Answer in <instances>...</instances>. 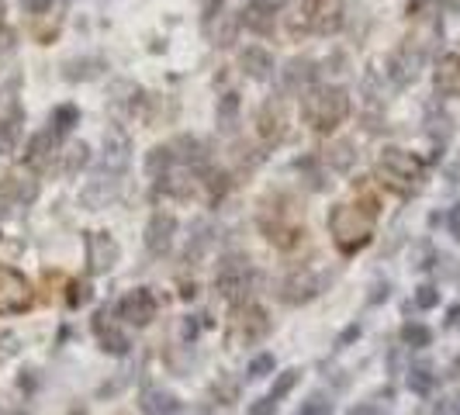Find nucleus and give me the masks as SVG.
<instances>
[{
	"label": "nucleus",
	"instance_id": "37",
	"mask_svg": "<svg viewBox=\"0 0 460 415\" xmlns=\"http://www.w3.org/2000/svg\"><path fill=\"white\" fill-rule=\"evenodd\" d=\"M298 170H301V173H305V177H308V187H312V190H323V187H325L323 173L315 170V163H312V160L298 163Z\"/></svg>",
	"mask_w": 460,
	"mask_h": 415
},
{
	"label": "nucleus",
	"instance_id": "13",
	"mask_svg": "<svg viewBox=\"0 0 460 415\" xmlns=\"http://www.w3.org/2000/svg\"><path fill=\"white\" fill-rule=\"evenodd\" d=\"M0 198L7 201V205H31L35 198H39V181H35V173L31 170H11V173H4L0 177Z\"/></svg>",
	"mask_w": 460,
	"mask_h": 415
},
{
	"label": "nucleus",
	"instance_id": "10",
	"mask_svg": "<svg viewBox=\"0 0 460 415\" xmlns=\"http://www.w3.org/2000/svg\"><path fill=\"white\" fill-rule=\"evenodd\" d=\"M156 312H160V305H156V298H153L149 287H136V291H128L125 298L118 301V315H121L128 325H136V329L153 322Z\"/></svg>",
	"mask_w": 460,
	"mask_h": 415
},
{
	"label": "nucleus",
	"instance_id": "9",
	"mask_svg": "<svg viewBox=\"0 0 460 415\" xmlns=\"http://www.w3.org/2000/svg\"><path fill=\"white\" fill-rule=\"evenodd\" d=\"M201 173H198V166H173V170H166L160 177V190L163 194H170V198H177V201H190V198H198L201 194Z\"/></svg>",
	"mask_w": 460,
	"mask_h": 415
},
{
	"label": "nucleus",
	"instance_id": "4",
	"mask_svg": "<svg viewBox=\"0 0 460 415\" xmlns=\"http://www.w3.org/2000/svg\"><path fill=\"white\" fill-rule=\"evenodd\" d=\"M377 177L381 184H388L398 194H412L422 184V163L405 149H385L377 160Z\"/></svg>",
	"mask_w": 460,
	"mask_h": 415
},
{
	"label": "nucleus",
	"instance_id": "5",
	"mask_svg": "<svg viewBox=\"0 0 460 415\" xmlns=\"http://www.w3.org/2000/svg\"><path fill=\"white\" fill-rule=\"evenodd\" d=\"M270 332V315L260 305H235L229 315V346H253Z\"/></svg>",
	"mask_w": 460,
	"mask_h": 415
},
{
	"label": "nucleus",
	"instance_id": "2",
	"mask_svg": "<svg viewBox=\"0 0 460 415\" xmlns=\"http://www.w3.org/2000/svg\"><path fill=\"white\" fill-rule=\"evenodd\" d=\"M329 235L340 253H357L374 239V215L360 205H336L329 215Z\"/></svg>",
	"mask_w": 460,
	"mask_h": 415
},
{
	"label": "nucleus",
	"instance_id": "24",
	"mask_svg": "<svg viewBox=\"0 0 460 415\" xmlns=\"http://www.w3.org/2000/svg\"><path fill=\"white\" fill-rule=\"evenodd\" d=\"M239 66L246 69L253 80H267V76H274V56H270L267 49L250 46V49H243V56H239Z\"/></svg>",
	"mask_w": 460,
	"mask_h": 415
},
{
	"label": "nucleus",
	"instance_id": "44",
	"mask_svg": "<svg viewBox=\"0 0 460 415\" xmlns=\"http://www.w3.org/2000/svg\"><path fill=\"white\" fill-rule=\"evenodd\" d=\"M274 409H277V402L267 394V398H260L253 409H250V415H274Z\"/></svg>",
	"mask_w": 460,
	"mask_h": 415
},
{
	"label": "nucleus",
	"instance_id": "15",
	"mask_svg": "<svg viewBox=\"0 0 460 415\" xmlns=\"http://www.w3.org/2000/svg\"><path fill=\"white\" fill-rule=\"evenodd\" d=\"M93 336H97V343L104 353H111V357H125L128 353V336L121 332V325L108 315V308H101L97 315H93Z\"/></svg>",
	"mask_w": 460,
	"mask_h": 415
},
{
	"label": "nucleus",
	"instance_id": "47",
	"mask_svg": "<svg viewBox=\"0 0 460 415\" xmlns=\"http://www.w3.org/2000/svg\"><path fill=\"white\" fill-rule=\"evenodd\" d=\"M14 415H24V412H14Z\"/></svg>",
	"mask_w": 460,
	"mask_h": 415
},
{
	"label": "nucleus",
	"instance_id": "22",
	"mask_svg": "<svg viewBox=\"0 0 460 415\" xmlns=\"http://www.w3.org/2000/svg\"><path fill=\"white\" fill-rule=\"evenodd\" d=\"M138 409L146 415H173L181 409V402H177V394L173 392H163V388H146V392L138 394Z\"/></svg>",
	"mask_w": 460,
	"mask_h": 415
},
{
	"label": "nucleus",
	"instance_id": "39",
	"mask_svg": "<svg viewBox=\"0 0 460 415\" xmlns=\"http://www.w3.org/2000/svg\"><path fill=\"white\" fill-rule=\"evenodd\" d=\"M14 353H18V336L14 332H0V364L7 357H14Z\"/></svg>",
	"mask_w": 460,
	"mask_h": 415
},
{
	"label": "nucleus",
	"instance_id": "35",
	"mask_svg": "<svg viewBox=\"0 0 460 415\" xmlns=\"http://www.w3.org/2000/svg\"><path fill=\"white\" fill-rule=\"evenodd\" d=\"M298 381H301L298 370H284V374H280V377L274 381V392H270V398H274V402H280L284 394H288L291 388H295V384H298Z\"/></svg>",
	"mask_w": 460,
	"mask_h": 415
},
{
	"label": "nucleus",
	"instance_id": "43",
	"mask_svg": "<svg viewBox=\"0 0 460 415\" xmlns=\"http://www.w3.org/2000/svg\"><path fill=\"white\" fill-rule=\"evenodd\" d=\"M14 46H18V42H14V31L0 24V56H7V52H14Z\"/></svg>",
	"mask_w": 460,
	"mask_h": 415
},
{
	"label": "nucleus",
	"instance_id": "25",
	"mask_svg": "<svg viewBox=\"0 0 460 415\" xmlns=\"http://www.w3.org/2000/svg\"><path fill=\"white\" fill-rule=\"evenodd\" d=\"M22 138V108L11 104L7 115H0V156H11Z\"/></svg>",
	"mask_w": 460,
	"mask_h": 415
},
{
	"label": "nucleus",
	"instance_id": "41",
	"mask_svg": "<svg viewBox=\"0 0 460 415\" xmlns=\"http://www.w3.org/2000/svg\"><path fill=\"white\" fill-rule=\"evenodd\" d=\"M215 394H218V402H226V405H232V402H235V394H239V388H235L232 381H222V388L215 384Z\"/></svg>",
	"mask_w": 460,
	"mask_h": 415
},
{
	"label": "nucleus",
	"instance_id": "3",
	"mask_svg": "<svg viewBox=\"0 0 460 415\" xmlns=\"http://www.w3.org/2000/svg\"><path fill=\"white\" fill-rule=\"evenodd\" d=\"M349 115V97L343 87H312L301 93V118L315 128V132H332L340 128Z\"/></svg>",
	"mask_w": 460,
	"mask_h": 415
},
{
	"label": "nucleus",
	"instance_id": "31",
	"mask_svg": "<svg viewBox=\"0 0 460 415\" xmlns=\"http://www.w3.org/2000/svg\"><path fill=\"white\" fill-rule=\"evenodd\" d=\"M208 246H211V225H208V222H198V225H194V235H190V243H187L184 260L187 263H198V260L208 253Z\"/></svg>",
	"mask_w": 460,
	"mask_h": 415
},
{
	"label": "nucleus",
	"instance_id": "48",
	"mask_svg": "<svg viewBox=\"0 0 460 415\" xmlns=\"http://www.w3.org/2000/svg\"><path fill=\"white\" fill-rule=\"evenodd\" d=\"M73 415H80V412H73Z\"/></svg>",
	"mask_w": 460,
	"mask_h": 415
},
{
	"label": "nucleus",
	"instance_id": "27",
	"mask_svg": "<svg viewBox=\"0 0 460 415\" xmlns=\"http://www.w3.org/2000/svg\"><path fill=\"white\" fill-rule=\"evenodd\" d=\"M138 104H146V97L138 91L136 84H128V80H118L115 87H111V108L121 111V115H136Z\"/></svg>",
	"mask_w": 460,
	"mask_h": 415
},
{
	"label": "nucleus",
	"instance_id": "17",
	"mask_svg": "<svg viewBox=\"0 0 460 415\" xmlns=\"http://www.w3.org/2000/svg\"><path fill=\"white\" fill-rule=\"evenodd\" d=\"M308 28L315 35H332L343 28V4L340 0H308Z\"/></svg>",
	"mask_w": 460,
	"mask_h": 415
},
{
	"label": "nucleus",
	"instance_id": "12",
	"mask_svg": "<svg viewBox=\"0 0 460 415\" xmlns=\"http://www.w3.org/2000/svg\"><path fill=\"white\" fill-rule=\"evenodd\" d=\"M84 246H87V267H91V274H108L118 263V256H121V246H118L108 232H87L84 235Z\"/></svg>",
	"mask_w": 460,
	"mask_h": 415
},
{
	"label": "nucleus",
	"instance_id": "29",
	"mask_svg": "<svg viewBox=\"0 0 460 415\" xmlns=\"http://www.w3.org/2000/svg\"><path fill=\"white\" fill-rule=\"evenodd\" d=\"M437 91L439 93H460V59L457 56H447V59H439L437 66Z\"/></svg>",
	"mask_w": 460,
	"mask_h": 415
},
{
	"label": "nucleus",
	"instance_id": "46",
	"mask_svg": "<svg viewBox=\"0 0 460 415\" xmlns=\"http://www.w3.org/2000/svg\"><path fill=\"white\" fill-rule=\"evenodd\" d=\"M349 415H370V409H360V412H349Z\"/></svg>",
	"mask_w": 460,
	"mask_h": 415
},
{
	"label": "nucleus",
	"instance_id": "21",
	"mask_svg": "<svg viewBox=\"0 0 460 415\" xmlns=\"http://www.w3.org/2000/svg\"><path fill=\"white\" fill-rule=\"evenodd\" d=\"M239 22L246 24L250 31H256V35H270V31H274V22H277L274 0H246Z\"/></svg>",
	"mask_w": 460,
	"mask_h": 415
},
{
	"label": "nucleus",
	"instance_id": "7",
	"mask_svg": "<svg viewBox=\"0 0 460 415\" xmlns=\"http://www.w3.org/2000/svg\"><path fill=\"white\" fill-rule=\"evenodd\" d=\"M31 284L14 267H0V315H22L31 308Z\"/></svg>",
	"mask_w": 460,
	"mask_h": 415
},
{
	"label": "nucleus",
	"instance_id": "32",
	"mask_svg": "<svg viewBox=\"0 0 460 415\" xmlns=\"http://www.w3.org/2000/svg\"><path fill=\"white\" fill-rule=\"evenodd\" d=\"M173 163H177L173 149H170V146H156V149H149V156H146V170H149V177L160 181L166 170H173Z\"/></svg>",
	"mask_w": 460,
	"mask_h": 415
},
{
	"label": "nucleus",
	"instance_id": "30",
	"mask_svg": "<svg viewBox=\"0 0 460 415\" xmlns=\"http://www.w3.org/2000/svg\"><path fill=\"white\" fill-rule=\"evenodd\" d=\"M101 69H104L101 59L84 56V59H66V63H63V76H66V80H93V76H101Z\"/></svg>",
	"mask_w": 460,
	"mask_h": 415
},
{
	"label": "nucleus",
	"instance_id": "28",
	"mask_svg": "<svg viewBox=\"0 0 460 415\" xmlns=\"http://www.w3.org/2000/svg\"><path fill=\"white\" fill-rule=\"evenodd\" d=\"M325 166L329 170H336V173H349L353 170V163H357V153H353V146L346 142V138H340V142H332L329 149H325Z\"/></svg>",
	"mask_w": 460,
	"mask_h": 415
},
{
	"label": "nucleus",
	"instance_id": "11",
	"mask_svg": "<svg viewBox=\"0 0 460 415\" xmlns=\"http://www.w3.org/2000/svg\"><path fill=\"white\" fill-rule=\"evenodd\" d=\"M24 163H28L31 173H49V170H56V163H59V136H56L52 128L31 136L28 153H24Z\"/></svg>",
	"mask_w": 460,
	"mask_h": 415
},
{
	"label": "nucleus",
	"instance_id": "34",
	"mask_svg": "<svg viewBox=\"0 0 460 415\" xmlns=\"http://www.w3.org/2000/svg\"><path fill=\"white\" fill-rule=\"evenodd\" d=\"M76 121H80V111H76L73 104H59V108L52 111V132H56V136H66Z\"/></svg>",
	"mask_w": 460,
	"mask_h": 415
},
{
	"label": "nucleus",
	"instance_id": "42",
	"mask_svg": "<svg viewBox=\"0 0 460 415\" xmlns=\"http://www.w3.org/2000/svg\"><path fill=\"white\" fill-rule=\"evenodd\" d=\"M69 291H73V295H69V305H87V301H91V287H87V284H73Z\"/></svg>",
	"mask_w": 460,
	"mask_h": 415
},
{
	"label": "nucleus",
	"instance_id": "19",
	"mask_svg": "<svg viewBox=\"0 0 460 415\" xmlns=\"http://www.w3.org/2000/svg\"><path fill=\"white\" fill-rule=\"evenodd\" d=\"M315 63L312 59H291L288 66L280 69V91L284 93H308L315 84Z\"/></svg>",
	"mask_w": 460,
	"mask_h": 415
},
{
	"label": "nucleus",
	"instance_id": "18",
	"mask_svg": "<svg viewBox=\"0 0 460 415\" xmlns=\"http://www.w3.org/2000/svg\"><path fill=\"white\" fill-rule=\"evenodd\" d=\"M118 198V177L115 170L111 173H97L91 184L80 190V205L91 208V211H101V208H108L111 201Z\"/></svg>",
	"mask_w": 460,
	"mask_h": 415
},
{
	"label": "nucleus",
	"instance_id": "20",
	"mask_svg": "<svg viewBox=\"0 0 460 415\" xmlns=\"http://www.w3.org/2000/svg\"><path fill=\"white\" fill-rule=\"evenodd\" d=\"M205 35L211 46L229 49L235 46V35H239V18L235 14H226V11H215V14H205Z\"/></svg>",
	"mask_w": 460,
	"mask_h": 415
},
{
	"label": "nucleus",
	"instance_id": "23",
	"mask_svg": "<svg viewBox=\"0 0 460 415\" xmlns=\"http://www.w3.org/2000/svg\"><path fill=\"white\" fill-rule=\"evenodd\" d=\"M128 153H132V138L125 136L121 128H108V136H104V163L118 173L128 163Z\"/></svg>",
	"mask_w": 460,
	"mask_h": 415
},
{
	"label": "nucleus",
	"instance_id": "16",
	"mask_svg": "<svg viewBox=\"0 0 460 415\" xmlns=\"http://www.w3.org/2000/svg\"><path fill=\"white\" fill-rule=\"evenodd\" d=\"M173 232H177V218L170 211H156L146 225V250L149 256H166L173 246Z\"/></svg>",
	"mask_w": 460,
	"mask_h": 415
},
{
	"label": "nucleus",
	"instance_id": "14",
	"mask_svg": "<svg viewBox=\"0 0 460 415\" xmlns=\"http://www.w3.org/2000/svg\"><path fill=\"white\" fill-rule=\"evenodd\" d=\"M323 291V280L312 274V270H291V274L280 280V298L288 305H305Z\"/></svg>",
	"mask_w": 460,
	"mask_h": 415
},
{
	"label": "nucleus",
	"instance_id": "33",
	"mask_svg": "<svg viewBox=\"0 0 460 415\" xmlns=\"http://www.w3.org/2000/svg\"><path fill=\"white\" fill-rule=\"evenodd\" d=\"M235 125H239V97H235V93H226V97L218 101V128H222V132H235Z\"/></svg>",
	"mask_w": 460,
	"mask_h": 415
},
{
	"label": "nucleus",
	"instance_id": "36",
	"mask_svg": "<svg viewBox=\"0 0 460 415\" xmlns=\"http://www.w3.org/2000/svg\"><path fill=\"white\" fill-rule=\"evenodd\" d=\"M332 412V402L323 398V394H312L305 405H301V415H329Z\"/></svg>",
	"mask_w": 460,
	"mask_h": 415
},
{
	"label": "nucleus",
	"instance_id": "40",
	"mask_svg": "<svg viewBox=\"0 0 460 415\" xmlns=\"http://www.w3.org/2000/svg\"><path fill=\"white\" fill-rule=\"evenodd\" d=\"M24 14H35V18H46L49 7H52V0H22Z\"/></svg>",
	"mask_w": 460,
	"mask_h": 415
},
{
	"label": "nucleus",
	"instance_id": "26",
	"mask_svg": "<svg viewBox=\"0 0 460 415\" xmlns=\"http://www.w3.org/2000/svg\"><path fill=\"white\" fill-rule=\"evenodd\" d=\"M87 163H91V149H87L84 142H69L66 149H59V163H56V170H59L63 177H76Z\"/></svg>",
	"mask_w": 460,
	"mask_h": 415
},
{
	"label": "nucleus",
	"instance_id": "1",
	"mask_svg": "<svg viewBox=\"0 0 460 415\" xmlns=\"http://www.w3.org/2000/svg\"><path fill=\"white\" fill-rule=\"evenodd\" d=\"M256 225L263 232V239L277 250H295L305 235V215L295 198L288 194H267L256 211Z\"/></svg>",
	"mask_w": 460,
	"mask_h": 415
},
{
	"label": "nucleus",
	"instance_id": "6",
	"mask_svg": "<svg viewBox=\"0 0 460 415\" xmlns=\"http://www.w3.org/2000/svg\"><path fill=\"white\" fill-rule=\"evenodd\" d=\"M250 287H253V267H250V260L246 256H226L222 267H218V274H215V291L226 301H232V305H243L246 295H250Z\"/></svg>",
	"mask_w": 460,
	"mask_h": 415
},
{
	"label": "nucleus",
	"instance_id": "45",
	"mask_svg": "<svg viewBox=\"0 0 460 415\" xmlns=\"http://www.w3.org/2000/svg\"><path fill=\"white\" fill-rule=\"evenodd\" d=\"M201 7H205V14H215L222 7V0H201Z\"/></svg>",
	"mask_w": 460,
	"mask_h": 415
},
{
	"label": "nucleus",
	"instance_id": "38",
	"mask_svg": "<svg viewBox=\"0 0 460 415\" xmlns=\"http://www.w3.org/2000/svg\"><path fill=\"white\" fill-rule=\"evenodd\" d=\"M270 370H274V357L263 353V357H256L253 364H250V377H267Z\"/></svg>",
	"mask_w": 460,
	"mask_h": 415
},
{
	"label": "nucleus",
	"instance_id": "8",
	"mask_svg": "<svg viewBox=\"0 0 460 415\" xmlns=\"http://www.w3.org/2000/svg\"><path fill=\"white\" fill-rule=\"evenodd\" d=\"M256 132H260V138L267 146L284 142V136H288V108H284L280 97H267L260 104V111H256Z\"/></svg>",
	"mask_w": 460,
	"mask_h": 415
}]
</instances>
